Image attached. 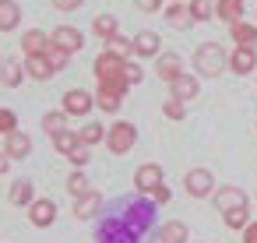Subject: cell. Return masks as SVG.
I'll return each instance as SVG.
<instances>
[{
    "label": "cell",
    "mask_w": 257,
    "mask_h": 243,
    "mask_svg": "<svg viewBox=\"0 0 257 243\" xmlns=\"http://www.w3.org/2000/svg\"><path fill=\"white\" fill-rule=\"evenodd\" d=\"M18 25H22L18 0H0V32H15Z\"/></svg>",
    "instance_id": "22"
},
{
    "label": "cell",
    "mask_w": 257,
    "mask_h": 243,
    "mask_svg": "<svg viewBox=\"0 0 257 243\" xmlns=\"http://www.w3.org/2000/svg\"><path fill=\"white\" fill-rule=\"evenodd\" d=\"M243 4L246 0H215V18L225 25H236V22H243Z\"/></svg>",
    "instance_id": "19"
},
{
    "label": "cell",
    "mask_w": 257,
    "mask_h": 243,
    "mask_svg": "<svg viewBox=\"0 0 257 243\" xmlns=\"http://www.w3.org/2000/svg\"><path fill=\"white\" fill-rule=\"evenodd\" d=\"M225 67H229L225 46H218V43H201V46L194 50V71H197L201 78H218Z\"/></svg>",
    "instance_id": "2"
},
{
    "label": "cell",
    "mask_w": 257,
    "mask_h": 243,
    "mask_svg": "<svg viewBox=\"0 0 257 243\" xmlns=\"http://www.w3.org/2000/svg\"><path fill=\"white\" fill-rule=\"evenodd\" d=\"M88 159H92V148H88V145H78V148L67 155V162H71L74 169H85V166H88Z\"/></svg>",
    "instance_id": "37"
},
{
    "label": "cell",
    "mask_w": 257,
    "mask_h": 243,
    "mask_svg": "<svg viewBox=\"0 0 257 243\" xmlns=\"http://www.w3.org/2000/svg\"><path fill=\"white\" fill-rule=\"evenodd\" d=\"M138 4V11H145V15H159L162 11V0H134Z\"/></svg>",
    "instance_id": "41"
},
{
    "label": "cell",
    "mask_w": 257,
    "mask_h": 243,
    "mask_svg": "<svg viewBox=\"0 0 257 243\" xmlns=\"http://www.w3.org/2000/svg\"><path fill=\"white\" fill-rule=\"evenodd\" d=\"M92 32L106 43V39H113V36H120V22L113 18V15H99L95 22H92Z\"/></svg>",
    "instance_id": "27"
},
{
    "label": "cell",
    "mask_w": 257,
    "mask_h": 243,
    "mask_svg": "<svg viewBox=\"0 0 257 243\" xmlns=\"http://www.w3.org/2000/svg\"><path fill=\"white\" fill-rule=\"evenodd\" d=\"M102 215V194L99 190H88L81 197H74V218L88 222V218H99Z\"/></svg>",
    "instance_id": "12"
},
{
    "label": "cell",
    "mask_w": 257,
    "mask_h": 243,
    "mask_svg": "<svg viewBox=\"0 0 257 243\" xmlns=\"http://www.w3.org/2000/svg\"><path fill=\"white\" fill-rule=\"evenodd\" d=\"M162 113H166V120H173V124H180V120H187V102H180V99H166V106H162Z\"/></svg>",
    "instance_id": "35"
},
{
    "label": "cell",
    "mask_w": 257,
    "mask_h": 243,
    "mask_svg": "<svg viewBox=\"0 0 257 243\" xmlns=\"http://www.w3.org/2000/svg\"><path fill=\"white\" fill-rule=\"evenodd\" d=\"M95 243H145V236L134 232L116 211H102L95 225Z\"/></svg>",
    "instance_id": "1"
},
{
    "label": "cell",
    "mask_w": 257,
    "mask_h": 243,
    "mask_svg": "<svg viewBox=\"0 0 257 243\" xmlns=\"http://www.w3.org/2000/svg\"><path fill=\"white\" fill-rule=\"evenodd\" d=\"M46 57H50V64H53L57 71H64V67L71 64V53H67V50H60V46H50V50H46Z\"/></svg>",
    "instance_id": "38"
},
{
    "label": "cell",
    "mask_w": 257,
    "mask_h": 243,
    "mask_svg": "<svg viewBox=\"0 0 257 243\" xmlns=\"http://www.w3.org/2000/svg\"><path fill=\"white\" fill-rule=\"evenodd\" d=\"M88 190H92V183H88L85 169H74V173L67 176V194H71V197H81V194H88Z\"/></svg>",
    "instance_id": "33"
},
{
    "label": "cell",
    "mask_w": 257,
    "mask_h": 243,
    "mask_svg": "<svg viewBox=\"0 0 257 243\" xmlns=\"http://www.w3.org/2000/svg\"><path fill=\"white\" fill-rule=\"evenodd\" d=\"M222 218H225V229H239V232H243V229L250 225V204H243V208H232V211H225Z\"/></svg>",
    "instance_id": "32"
},
{
    "label": "cell",
    "mask_w": 257,
    "mask_h": 243,
    "mask_svg": "<svg viewBox=\"0 0 257 243\" xmlns=\"http://www.w3.org/2000/svg\"><path fill=\"white\" fill-rule=\"evenodd\" d=\"M0 67H4V60H0Z\"/></svg>",
    "instance_id": "45"
},
{
    "label": "cell",
    "mask_w": 257,
    "mask_h": 243,
    "mask_svg": "<svg viewBox=\"0 0 257 243\" xmlns=\"http://www.w3.org/2000/svg\"><path fill=\"white\" fill-rule=\"evenodd\" d=\"M11 131H18V116H15V109H0V134H11Z\"/></svg>",
    "instance_id": "39"
},
{
    "label": "cell",
    "mask_w": 257,
    "mask_h": 243,
    "mask_svg": "<svg viewBox=\"0 0 257 243\" xmlns=\"http://www.w3.org/2000/svg\"><path fill=\"white\" fill-rule=\"evenodd\" d=\"M162 183H166V176H162V166L159 162H145V166L134 169V190L138 194H152Z\"/></svg>",
    "instance_id": "6"
},
{
    "label": "cell",
    "mask_w": 257,
    "mask_h": 243,
    "mask_svg": "<svg viewBox=\"0 0 257 243\" xmlns=\"http://www.w3.org/2000/svg\"><path fill=\"white\" fill-rule=\"evenodd\" d=\"M106 50H109L113 57H123V60H134V43H131L127 36H113V39H106Z\"/></svg>",
    "instance_id": "29"
},
{
    "label": "cell",
    "mask_w": 257,
    "mask_h": 243,
    "mask_svg": "<svg viewBox=\"0 0 257 243\" xmlns=\"http://www.w3.org/2000/svg\"><path fill=\"white\" fill-rule=\"evenodd\" d=\"M243 243H257V222H250V225L243 229Z\"/></svg>",
    "instance_id": "43"
},
{
    "label": "cell",
    "mask_w": 257,
    "mask_h": 243,
    "mask_svg": "<svg viewBox=\"0 0 257 243\" xmlns=\"http://www.w3.org/2000/svg\"><path fill=\"white\" fill-rule=\"evenodd\" d=\"M53 4H57V11H78L81 0H53Z\"/></svg>",
    "instance_id": "42"
},
{
    "label": "cell",
    "mask_w": 257,
    "mask_h": 243,
    "mask_svg": "<svg viewBox=\"0 0 257 243\" xmlns=\"http://www.w3.org/2000/svg\"><path fill=\"white\" fill-rule=\"evenodd\" d=\"M113 155H127L138 145V127L131 120H113V127H106V141H102Z\"/></svg>",
    "instance_id": "3"
},
{
    "label": "cell",
    "mask_w": 257,
    "mask_h": 243,
    "mask_svg": "<svg viewBox=\"0 0 257 243\" xmlns=\"http://www.w3.org/2000/svg\"><path fill=\"white\" fill-rule=\"evenodd\" d=\"M78 138H81V145H88V148H92V145L106 141V127H102L99 120H88V124H85V127L78 131Z\"/></svg>",
    "instance_id": "28"
},
{
    "label": "cell",
    "mask_w": 257,
    "mask_h": 243,
    "mask_svg": "<svg viewBox=\"0 0 257 243\" xmlns=\"http://www.w3.org/2000/svg\"><path fill=\"white\" fill-rule=\"evenodd\" d=\"M187 8H190L194 22H211L215 18V4H208V0H187Z\"/></svg>",
    "instance_id": "34"
},
{
    "label": "cell",
    "mask_w": 257,
    "mask_h": 243,
    "mask_svg": "<svg viewBox=\"0 0 257 243\" xmlns=\"http://www.w3.org/2000/svg\"><path fill=\"white\" fill-rule=\"evenodd\" d=\"M229 36L236 46H257V22H236L229 25Z\"/></svg>",
    "instance_id": "25"
},
{
    "label": "cell",
    "mask_w": 257,
    "mask_h": 243,
    "mask_svg": "<svg viewBox=\"0 0 257 243\" xmlns=\"http://www.w3.org/2000/svg\"><path fill=\"white\" fill-rule=\"evenodd\" d=\"M211 201H215V208H218L222 215H225V211H232V208H243V204H250V201H246V194H243V187H232V183H225V187H215Z\"/></svg>",
    "instance_id": "10"
},
{
    "label": "cell",
    "mask_w": 257,
    "mask_h": 243,
    "mask_svg": "<svg viewBox=\"0 0 257 243\" xmlns=\"http://www.w3.org/2000/svg\"><path fill=\"white\" fill-rule=\"evenodd\" d=\"M155 74L169 85V81H176L180 74H183V57H176V53H159L155 57Z\"/></svg>",
    "instance_id": "17"
},
{
    "label": "cell",
    "mask_w": 257,
    "mask_h": 243,
    "mask_svg": "<svg viewBox=\"0 0 257 243\" xmlns=\"http://www.w3.org/2000/svg\"><path fill=\"white\" fill-rule=\"evenodd\" d=\"M4 155L15 162V159H29L32 155V138L25 134V131H11L8 138H4Z\"/></svg>",
    "instance_id": "15"
},
{
    "label": "cell",
    "mask_w": 257,
    "mask_h": 243,
    "mask_svg": "<svg viewBox=\"0 0 257 243\" xmlns=\"http://www.w3.org/2000/svg\"><path fill=\"white\" fill-rule=\"evenodd\" d=\"M123 78H127L131 88L141 85V81H145V67H141V60H127V64H123Z\"/></svg>",
    "instance_id": "36"
},
{
    "label": "cell",
    "mask_w": 257,
    "mask_h": 243,
    "mask_svg": "<svg viewBox=\"0 0 257 243\" xmlns=\"http://www.w3.org/2000/svg\"><path fill=\"white\" fill-rule=\"evenodd\" d=\"M155 243H190V229H187V222H180V218L162 222V225H159Z\"/></svg>",
    "instance_id": "18"
},
{
    "label": "cell",
    "mask_w": 257,
    "mask_h": 243,
    "mask_svg": "<svg viewBox=\"0 0 257 243\" xmlns=\"http://www.w3.org/2000/svg\"><path fill=\"white\" fill-rule=\"evenodd\" d=\"M148 197H152V201H155V204H169V201H173V190H169V187H166V183H162V187H155V190H152V194H148Z\"/></svg>",
    "instance_id": "40"
},
{
    "label": "cell",
    "mask_w": 257,
    "mask_h": 243,
    "mask_svg": "<svg viewBox=\"0 0 257 243\" xmlns=\"http://www.w3.org/2000/svg\"><path fill=\"white\" fill-rule=\"evenodd\" d=\"M25 78V64L22 60H4V67H0V85L4 88H18Z\"/></svg>",
    "instance_id": "26"
},
{
    "label": "cell",
    "mask_w": 257,
    "mask_h": 243,
    "mask_svg": "<svg viewBox=\"0 0 257 243\" xmlns=\"http://www.w3.org/2000/svg\"><path fill=\"white\" fill-rule=\"evenodd\" d=\"M123 57H113L109 50H102L99 57H95V81H116V78H123Z\"/></svg>",
    "instance_id": "8"
},
{
    "label": "cell",
    "mask_w": 257,
    "mask_h": 243,
    "mask_svg": "<svg viewBox=\"0 0 257 243\" xmlns=\"http://www.w3.org/2000/svg\"><path fill=\"white\" fill-rule=\"evenodd\" d=\"M166 22H169V29H176V32H187V29L194 25L187 0H183V4H169V8H166Z\"/></svg>",
    "instance_id": "21"
},
{
    "label": "cell",
    "mask_w": 257,
    "mask_h": 243,
    "mask_svg": "<svg viewBox=\"0 0 257 243\" xmlns=\"http://www.w3.org/2000/svg\"><path fill=\"white\" fill-rule=\"evenodd\" d=\"M67 120H71V116H67L64 109H53V113H46V116H43V131H46V134L53 138V134L67 131Z\"/></svg>",
    "instance_id": "30"
},
{
    "label": "cell",
    "mask_w": 257,
    "mask_h": 243,
    "mask_svg": "<svg viewBox=\"0 0 257 243\" xmlns=\"http://www.w3.org/2000/svg\"><path fill=\"white\" fill-rule=\"evenodd\" d=\"M183 187H187V194L194 197V201H204V197H211L215 194V176H211V169H187V176H183Z\"/></svg>",
    "instance_id": "4"
},
{
    "label": "cell",
    "mask_w": 257,
    "mask_h": 243,
    "mask_svg": "<svg viewBox=\"0 0 257 243\" xmlns=\"http://www.w3.org/2000/svg\"><path fill=\"white\" fill-rule=\"evenodd\" d=\"M169 4H183V0H169Z\"/></svg>",
    "instance_id": "44"
},
{
    "label": "cell",
    "mask_w": 257,
    "mask_h": 243,
    "mask_svg": "<svg viewBox=\"0 0 257 243\" xmlns=\"http://www.w3.org/2000/svg\"><path fill=\"white\" fill-rule=\"evenodd\" d=\"M131 43H134V57H138V60H148V57H159V53H162L159 32H148V29H145V32H138Z\"/></svg>",
    "instance_id": "13"
},
{
    "label": "cell",
    "mask_w": 257,
    "mask_h": 243,
    "mask_svg": "<svg viewBox=\"0 0 257 243\" xmlns=\"http://www.w3.org/2000/svg\"><path fill=\"white\" fill-rule=\"evenodd\" d=\"M22 64H25V74H29L32 81H50V78L57 74V67L50 64V57H46V53H36V57H25Z\"/></svg>",
    "instance_id": "16"
},
{
    "label": "cell",
    "mask_w": 257,
    "mask_h": 243,
    "mask_svg": "<svg viewBox=\"0 0 257 243\" xmlns=\"http://www.w3.org/2000/svg\"><path fill=\"white\" fill-rule=\"evenodd\" d=\"M29 222H32L36 229H50V225L57 222V201H50V197H36V201L29 204Z\"/></svg>",
    "instance_id": "11"
},
{
    "label": "cell",
    "mask_w": 257,
    "mask_h": 243,
    "mask_svg": "<svg viewBox=\"0 0 257 243\" xmlns=\"http://www.w3.org/2000/svg\"><path fill=\"white\" fill-rule=\"evenodd\" d=\"M8 201L18 204V208H29V204L36 201V187H32V180H15L11 190H8Z\"/></svg>",
    "instance_id": "23"
},
{
    "label": "cell",
    "mask_w": 257,
    "mask_h": 243,
    "mask_svg": "<svg viewBox=\"0 0 257 243\" xmlns=\"http://www.w3.org/2000/svg\"><path fill=\"white\" fill-rule=\"evenodd\" d=\"M50 46H60V50H67V53H78V50H85V36H81V29H74V25H57V29L50 32Z\"/></svg>",
    "instance_id": "7"
},
{
    "label": "cell",
    "mask_w": 257,
    "mask_h": 243,
    "mask_svg": "<svg viewBox=\"0 0 257 243\" xmlns=\"http://www.w3.org/2000/svg\"><path fill=\"white\" fill-rule=\"evenodd\" d=\"M67 116H88L92 109H95V95L92 92H85V88H71V92H64V106H60Z\"/></svg>",
    "instance_id": "5"
},
{
    "label": "cell",
    "mask_w": 257,
    "mask_h": 243,
    "mask_svg": "<svg viewBox=\"0 0 257 243\" xmlns=\"http://www.w3.org/2000/svg\"><path fill=\"white\" fill-rule=\"evenodd\" d=\"M229 71L232 74H253L257 71V46H232L229 50Z\"/></svg>",
    "instance_id": "9"
},
{
    "label": "cell",
    "mask_w": 257,
    "mask_h": 243,
    "mask_svg": "<svg viewBox=\"0 0 257 243\" xmlns=\"http://www.w3.org/2000/svg\"><path fill=\"white\" fill-rule=\"evenodd\" d=\"M46 50H50V36L43 29H29L22 36V53L25 57H36V53H46Z\"/></svg>",
    "instance_id": "20"
},
{
    "label": "cell",
    "mask_w": 257,
    "mask_h": 243,
    "mask_svg": "<svg viewBox=\"0 0 257 243\" xmlns=\"http://www.w3.org/2000/svg\"><path fill=\"white\" fill-rule=\"evenodd\" d=\"M169 95L180 99V102H194L201 95V85H197V74H180L176 81H169Z\"/></svg>",
    "instance_id": "14"
},
{
    "label": "cell",
    "mask_w": 257,
    "mask_h": 243,
    "mask_svg": "<svg viewBox=\"0 0 257 243\" xmlns=\"http://www.w3.org/2000/svg\"><path fill=\"white\" fill-rule=\"evenodd\" d=\"M78 145H81L78 131H60V134H53V148H57L60 155H71V152H74Z\"/></svg>",
    "instance_id": "31"
},
{
    "label": "cell",
    "mask_w": 257,
    "mask_h": 243,
    "mask_svg": "<svg viewBox=\"0 0 257 243\" xmlns=\"http://www.w3.org/2000/svg\"><path fill=\"white\" fill-rule=\"evenodd\" d=\"M95 106H99L102 113H120L123 95H120V92H113L109 85H99V88H95Z\"/></svg>",
    "instance_id": "24"
}]
</instances>
